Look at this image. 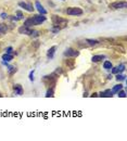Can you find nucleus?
<instances>
[{
  "label": "nucleus",
  "instance_id": "2",
  "mask_svg": "<svg viewBox=\"0 0 127 141\" xmlns=\"http://www.w3.org/2000/svg\"><path fill=\"white\" fill-rule=\"evenodd\" d=\"M66 13L68 15H75V16H78V15L83 14V10L80 8H76V7H72V8H68L66 10Z\"/></svg>",
  "mask_w": 127,
  "mask_h": 141
},
{
  "label": "nucleus",
  "instance_id": "24",
  "mask_svg": "<svg viewBox=\"0 0 127 141\" xmlns=\"http://www.w3.org/2000/svg\"><path fill=\"white\" fill-rule=\"evenodd\" d=\"M16 17H18V20H22L23 19V13L21 12L20 10L16 11Z\"/></svg>",
  "mask_w": 127,
  "mask_h": 141
},
{
  "label": "nucleus",
  "instance_id": "30",
  "mask_svg": "<svg viewBox=\"0 0 127 141\" xmlns=\"http://www.w3.org/2000/svg\"><path fill=\"white\" fill-rule=\"evenodd\" d=\"M98 95V93H94V94H91V97H97Z\"/></svg>",
  "mask_w": 127,
  "mask_h": 141
},
{
  "label": "nucleus",
  "instance_id": "31",
  "mask_svg": "<svg viewBox=\"0 0 127 141\" xmlns=\"http://www.w3.org/2000/svg\"><path fill=\"white\" fill-rule=\"evenodd\" d=\"M1 97H2V94H1V93H0V98H1Z\"/></svg>",
  "mask_w": 127,
  "mask_h": 141
},
{
  "label": "nucleus",
  "instance_id": "25",
  "mask_svg": "<svg viewBox=\"0 0 127 141\" xmlns=\"http://www.w3.org/2000/svg\"><path fill=\"white\" fill-rule=\"evenodd\" d=\"M12 51H13V49H12V47H8L7 49H6V53H9V54H11V53H12Z\"/></svg>",
  "mask_w": 127,
  "mask_h": 141
},
{
  "label": "nucleus",
  "instance_id": "17",
  "mask_svg": "<svg viewBox=\"0 0 127 141\" xmlns=\"http://www.w3.org/2000/svg\"><path fill=\"white\" fill-rule=\"evenodd\" d=\"M120 89H123V85H116V86H114L113 87V89H112V93H113V94H114V93H117L118 92V91H120Z\"/></svg>",
  "mask_w": 127,
  "mask_h": 141
},
{
  "label": "nucleus",
  "instance_id": "8",
  "mask_svg": "<svg viewBox=\"0 0 127 141\" xmlns=\"http://www.w3.org/2000/svg\"><path fill=\"white\" fill-rule=\"evenodd\" d=\"M35 6H36V8H37L38 12H39L40 14H44V15H46V14H47V11H46V9H45L44 7L41 6V3H40L39 1H36Z\"/></svg>",
  "mask_w": 127,
  "mask_h": 141
},
{
  "label": "nucleus",
  "instance_id": "5",
  "mask_svg": "<svg viewBox=\"0 0 127 141\" xmlns=\"http://www.w3.org/2000/svg\"><path fill=\"white\" fill-rule=\"evenodd\" d=\"M33 19H34V23H35V25H40L41 23H44V22L46 21V16H45L44 14L36 15V16H34Z\"/></svg>",
  "mask_w": 127,
  "mask_h": 141
},
{
  "label": "nucleus",
  "instance_id": "27",
  "mask_svg": "<svg viewBox=\"0 0 127 141\" xmlns=\"http://www.w3.org/2000/svg\"><path fill=\"white\" fill-rule=\"evenodd\" d=\"M29 80H31V81H34V71L29 73Z\"/></svg>",
  "mask_w": 127,
  "mask_h": 141
},
{
  "label": "nucleus",
  "instance_id": "23",
  "mask_svg": "<svg viewBox=\"0 0 127 141\" xmlns=\"http://www.w3.org/2000/svg\"><path fill=\"white\" fill-rule=\"evenodd\" d=\"M117 95L120 97V98H125L126 97V92H125V90H122V89H120V90L117 92Z\"/></svg>",
  "mask_w": 127,
  "mask_h": 141
},
{
  "label": "nucleus",
  "instance_id": "22",
  "mask_svg": "<svg viewBox=\"0 0 127 141\" xmlns=\"http://www.w3.org/2000/svg\"><path fill=\"white\" fill-rule=\"evenodd\" d=\"M8 69H9L10 75H13V74L16 72V68L15 67H13V66H8Z\"/></svg>",
  "mask_w": 127,
  "mask_h": 141
},
{
  "label": "nucleus",
  "instance_id": "19",
  "mask_svg": "<svg viewBox=\"0 0 127 141\" xmlns=\"http://www.w3.org/2000/svg\"><path fill=\"white\" fill-rule=\"evenodd\" d=\"M103 68L104 69H111L112 68V63L110 61H104L103 63Z\"/></svg>",
  "mask_w": 127,
  "mask_h": 141
},
{
  "label": "nucleus",
  "instance_id": "18",
  "mask_svg": "<svg viewBox=\"0 0 127 141\" xmlns=\"http://www.w3.org/2000/svg\"><path fill=\"white\" fill-rule=\"evenodd\" d=\"M86 42H87L89 46H96V45L99 43V41L96 40V39H86Z\"/></svg>",
  "mask_w": 127,
  "mask_h": 141
},
{
  "label": "nucleus",
  "instance_id": "7",
  "mask_svg": "<svg viewBox=\"0 0 127 141\" xmlns=\"http://www.w3.org/2000/svg\"><path fill=\"white\" fill-rule=\"evenodd\" d=\"M19 33L20 34H23V35H29L31 36L32 33H33V29H31L29 27H26V26H22V27L19 28Z\"/></svg>",
  "mask_w": 127,
  "mask_h": 141
},
{
  "label": "nucleus",
  "instance_id": "13",
  "mask_svg": "<svg viewBox=\"0 0 127 141\" xmlns=\"http://www.w3.org/2000/svg\"><path fill=\"white\" fill-rule=\"evenodd\" d=\"M8 32V25L5 23H0V34H6Z\"/></svg>",
  "mask_w": 127,
  "mask_h": 141
},
{
  "label": "nucleus",
  "instance_id": "20",
  "mask_svg": "<svg viewBox=\"0 0 127 141\" xmlns=\"http://www.w3.org/2000/svg\"><path fill=\"white\" fill-rule=\"evenodd\" d=\"M116 80H117V81H122V80H125L126 79V76H124V75H122V74H117V75H116Z\"/></svg>",
  "mask_w": 127,
  "mask_h": 141
},
{
  "label": "nucleus",
  "instance_id": "21",
  "mask_svg": "<svg viewBox=\"0 0 127 141\" xmlns=\"http://www.w3.org/2000/svg\"><path fill=\"white\" fill-rule=\"evenodd\" d=\"M53 93H54V91H53V88L49 89V90H48V91H47V94H46V97H47V98H50V97H53Z\"/></svg>",
  "mask_w": 127,
  "mask_h": 141
},
{
  "label": "nucleus",
  "instance_id": "15",
  "mask_svg": "<svg viewBox=\"0 0 127 141\" xmlns=\"http://www.w3.org/2000/svg\"><path fill=\"white\" fill-rule=\"evenodd\" d=\"M103 59H104V55H94L91 58V61H92V62H94V63H97V62L102 61Z\"/></svg>",
  "mask_w": 127,
  "mask_h": 141
},
{
  "label": "nucleus",
  "instance_id": "12",
  "mask_svg": "<svg viewBox=\"0 0 127 141\" xmlns=\"http://www.w3.org/2000/svg\"><path fill=\"white\" fill-rule=\"evenodd\" d=\"M55 49H57V47H51L50 49L48 50V52H47V56H48L49 59H52L53 58V55H54V52H55Z\"/></svg>",
  "mask_w": 127,
  "mask_h": 141
},
{
  "label": "nucleus",
  "instance_id": "9",
  "mask_svg": "<svg viewBox=\"0 0 127 141\" xmlns=\"http://www.w3.org/2000/svg\"><path fill=\"white\" fill-rule=\"evenodd\" d=\"M124 69H125V65L124 64H120V65H118V66L114 67V68L112 69V73H113V74H118V73H122Z\"/></svg>",
  "mask_w": 127,
  "mask_h": 141
},
{
  "label": "nucleus",
  "instance_id": "26",
  "mask_svg": "<svg viewBox=\"0 0 127 141\" xmlns=\"http://www.w3.org/2000/svg\"><path fill=\"white\" fill-rule=\"evenodd\" d=\"M31 36H33V37H37V36H39V32H37V30H33V33H32Z\"/></svg>",
  "mask_w": 127,
  "mask_h": 141
},
{
  "label": "nucleus",
  "instance_id": "28",
  "mask_svg": "<svg viewBox=\"0 0 127 141\" xmlns=\"http://www.w3.org/2000/svg\"><path fill=\"white\" fill-rule=\"evenodd\" d=\"M1 19H3V20L8 19V14H7V13H1Z\"/></svg>",
  "mask_w": 127,
  "mask_h": 141
},
{
  "label": "nucleus",
  "instance_id": "1",
  "mask_svg": "<svg viewBox=\"0 0 127 141\" xmlns=\"http://www.w3.org/2000/svg\"><path fill=\"white\" fill-rule=\"evenodd\" d=\"M52 21H53V24L57 26H59L60 28H63L66 26V24H67V21L64 19H61V17L57 16V15H53L52 16Z\"/></svg>",
  "mask_w": 127,
  "mask_h": 141
},
{
  "label": "nucleus",
  "instance_id": "11",
  "mask_svg": "<svg viewBox=\"0 0 127 141\" xmlns=\"http://www.w3.org/2000/svg\"><path fill=\"white\" fill-rule=\"evenodd\" d=\"M35 25V23H34V19L33 17H29V19H26L24 22V26H26V27H31V26H34Z\"/></svg>",
  "mask_w": 127,
  "mask_h": 141
},
{
  "label": "nucleus",
  "instance_id": "6",
  "mask_svg": "<svg viewBox=\"0 0 127 141\" xmlns=\"http://www.w3.org/2000/svg\"><path fill=\"white\" fill-rule=\"evenodd\" d=\"M19 6L22 7L23 9H25V10L28 11V12H33L34 11V8H33V6H32L31 3H26V2L21 1V2H19Z\"/></svg>",
  "mask_w": 127,
  "mask_h": 141
},
{
  "label": "nucleus",
  "instance_id": "29",
  "mask_svg": "<svg viewBox=\"0 0 127 141\" xmlns=\"http://www.w3.org/2000/svg\"><path fill=\"white\" fill-rule=\"evenodd\" d=\"M62 73V69H61V67H58V69L55 71V74H61Z\"/></svg>",
  "mask_w": 127,
  "mask_h": 141
},
{
  "label": "nucleus",
  "instance_id": "10",
  "mask_svg": "<svg viewBox=\"0 0 127 141\" xmlns=\"http://www.w3.org/2000/svg\"><path fill=\"white\" fill-rule=\"evenodd\" d=\"M14 92L15 94H19V95H22L23 94V88L21 85H15L14 86Z\"/></svg>",
  "mask_w": 127,
  "mask_h": 141
},
{
  "label": "nucleus",
  "instance_id": "4",
  "mask_svg": "<svg viewBox=\"0 0 127 141\" xmlns=\"http://www.w3.org/2000/svg\"><path fill=\"white\" fill-rule=\"evenodd\" d=\"M79 54V52L77 51V50L73 49V48H68V49L65 50V52H64V55L67 56V58H70V56H77Z\"/></svg>",
  "mask_w": 127,
  "mask_h": 141
},
{
  "label": "nucleus",
  "instance_id": "14",
  "mask_svg": "<svg viewBox=\"0 0 127 141\" xmlns=\"http://www.w3.org/2000/svg\"><path fill=\"white\" fill-rule=\"evenodd\" d=\"M98 95L99 97H112L113 93H112L111 90H105V91H103V92H100Z\"/></svg>",
  "mask_w": 127,
  "mask_h": 141
},
{
  "label": "nucleus",
  "instance_id": "16",
  "mask_svg": "<svg viewBox=\"0 0 127 141\" xmlns=\"http://www.w3.org/2000/svg\"><path fill=\"white\" fill-rule=\"evenodd\" d=\"M12 59H13V55L12 54H9V53H6L2 55V60L5 61V62H9V61H11Z\"/></svg>",
  "mask_w": 127,
  "mask_h": 141
},
{
  "label": "nucleus",
  "instance_id": "3",
  "mask_svg": "<svg viewBox=\"0 0 127 141\" xmlns=\"http://www.w3.org/2000/svg\"><path fill=\"white\" fill-rule=\"evenodd\" d=\"M126 7H127V3L124 0H122V1H115L110 4V8H112V9H124Z\"/></svg>",
  "mask_w": 127,
  "mask_h": 141
}]
</instances>
